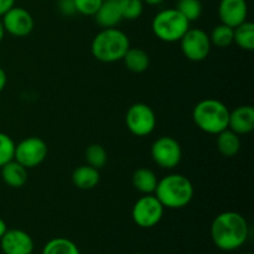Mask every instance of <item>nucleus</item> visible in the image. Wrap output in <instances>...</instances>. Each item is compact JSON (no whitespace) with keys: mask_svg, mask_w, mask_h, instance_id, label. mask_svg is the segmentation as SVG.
I'll return each mask as SVG.
<instances>
[{"mask_svg":"<svg viewBox=\"0 0 254 254\" xmlns=\"http://www.w3.org/2000/svg\"><path fill=\"white\" fill-rule=\"evenodd\" d=\"M250 233L248 223L241 213L227 211L216 216L211 225V238L220 250L231 252L246 243Z\"/></svg>","mask_w":254,"mask_h":254,"instance_id":"1","label":"nucleus"},{"mask_svg":"<svg viewBox=\"0 0 254 254\" xmlns=\"http://www.w3.org/2000/svg\"><path fill=\"white\" fill-rule=\"evenodd\" d=\"M155 196L164 208L179 210L184 208L192 201L193 185L190 179L181 174H170L158 181Z\"/></svg>","mask_w":254,"mask_h":254,"instance_id":"2","label":"nucleus"},{"mask_svg":"<svg viewBox=\"0 0 254 254\" xmlns=\"http://www.w3.org/2000/svg\"><path fill=\"white\" fill-rule=\"evenodd\" d=\"M129 47L130 41L126 32L117 27H109L102 29V31L94 36L91 44V52L98 61L103 64H113L123 60Z\"/></svg>","mask_w":254,"mask_h":254,"instance_id":"3","label":"nucleus"},{"mask_svg":"<svg viewBox=\"0 0 254 254\" xmlns=\"http://www.w3.org/2000/svg\"><path fill=\"white\" fill-rule=\"evenodd\" d=\"M192 118L200 130L217 135L228 128L230 109L221 101L207 98L196 104L192 111Z\"/></svg>","mask_w":254,"mask_h":254,"instance_id":"4","label":"nucleus"},{"mask_svg":"<svg viewBox=\"0 0 254 254\" xmlns=\"http://www.w3.org/2000/svg\"><path fill=\"white\" fill-rule=\"evenodd\" d=\"M189 29L190 21L176 7L161 10L151 21L154 35L164 42L180 41Z\"/></svg>","mask_w":254,"mask_h":254,"instance_id":"5","label":"nucleus"},{"mask_svg":"<svg viewBox=\"0 0 254 254\" xmlns=\"http://www.w3.org/2000/svg\"><path fill=\"white\" fill-rule=\"evenodd\" d=\"M47 144L39 136H29L15 145L14 159L26 169L41 165L47 158Z\"/></svg>","mask_w":254,"mask_h":254,"instance_id":"6","label":"nucleus"},{"mask_svg":"<svg viewBox=\"0 0 254 254\" xmlns=\"http://www.w3.org/2000/svg\"><path fill=\"white\" fill-rule=\"evenodd\" d=\"M126 124L133 135H149L156 127L155 112L145 103L131 104L127 111Z\"/></svg>","mask_w":254,"mask_h":254,"instance_id":"7","label":"nucleus"},{"mask_svg":"<svg viewBox=\"0 0 254 254\" xmlns=\"http://www.w3.org/2000/svg\"><path fill=\"white\" fill-rule=\"evenodd\" d=\"M164 206L155 195H144L133 206L131 217L141 228H151L158 225L164 216Z\"/></svg>","mask_w":254,"mask_h":254,"instance_id":"8","label":"nucleus"},{"mask_svg":"<svg viewBox=\"0 0 254 254\" xmlns=\"http://www.w3.org/2000/svg\"><path fill=\"white\" fill-rule=\"evenodd\" d=\"M211 46L212 44L210 36L201 29H189L180 40L184 56L192 62H200L207 59Z\"/></svg>","mask_w":254,"mask_h":254,"instance_id":"9","label":"nucleus"},{"mask_svg":"<svg viewBox=\"0 0 254 254\" xmlns=\"http://www.w3.org/2000/svg\"><path fill=\"white\" fill-rule=\"evenodd\" d=\"M150 154L156 165L163 169L176 168L183 159V149L171 136H160L153 143L150 149Z\"/></svg>","mask_w":254,"mask_h":254,"instance_id":"10","label":"nucleus"},{"mask_svg":"<svg viewBox=\"0 0 254 254\" xmlns=\"http://www.w3.org/2000/svg\"><path fill=\"white\" fill-rule=\"evenodd\" d=\"M2 25L7 34L15 37H26L34 30L35 20L30 11L21 6H12L1 16Z\"/></svg>","mask_w":254,"mask_h":254,"instance_id":"11","label":"nucleus"},{"mask_svg":"<svg viewBox=\"0 0 254 254\" xmlns=\"http://www.w3.org/2000/svg\"><path fill=\"white\" fill-rule=\"evenodd\" d=\"M0 247L4 254H31L34 241L22 230H7L0 238Z\"/></svg>","mask_w":254,"mask_h":254,"instance_id":"12","label":"nucleus"},{"mask_svg":"<svg viewBox=\"0 0 254 254\" xmlns=\"http://www.w3.org/2000/svg\"><path fill=\"white\" fill-rule=\"evenodd\" d=\"M248 4L246 0H221L218 4V17L221 24L237 27L242 22L247 21Z\"/></svg>","mask_w":254,"mask_h":254,"instance_id":"13","label":"nucleus"},{"mask_svg":"<svg viewBox=\"0 0 254 254\" xmlns=\"http://www.w3.org/2000/svg\"><path fill=\"white\" fill-rule=\"evenodd\" d=\"M228 129L238 135L250 134L254 129V108L252 106H240L230 112Z\"/></svg>","mask_w":254,"mask_h":254,"instance_id":"14","label":"nucleus"},{"mask_svg":"<svg viewBox=\"0 0 254 254\" xmlns=\"http://www.w3.org/2000/svg\"><path fill=\"white\" fill-rule=\"evenodd\" d=\"M93 16L102 29L118 26L123 20L121 6L117 0H104Z\"/></svg>","mask_w":254,"mask_h":254,"instance_id":"15","label":"nucleus"},{"mask_svg":"<svg viewBox=\"0 0 254 254\" xmlns=\"http://www.w3.org/2000/svg\"><path fill=\"white\" fill-rule=\"evenodd\" d=\"M1 179L7 186L12 189H20L26 184L29 174L27 169L22 166L21 164L17 163L15 159L1 166Z\"/></svg>","mask_w":254,"mask_h":254,"instance_id":"16","label":"nucleus"},{"mask_svg":"<svg viewBox=\"0 0 254 254\" xmlns=\"http://www.w3.org/2000/svg\"><path fill=\"white\" fill-rule=\"evenodd\" d=\"M99 180H101L99 170L92 168L88 164L78 166L72 173V183L79 190H91V189H94L99 184Z\"/></svg>","mask_w":254,"mask_h":254,"instance_id":"17","label":"nucleus"},{"mask_svg":"<svg viewBox=\"0 0 254 254\" xmlns=\"http://www.w3.org/2000/svg\"><path fill=\"white\" fill-rule=\"evenodd\" d=\"M158 181L155 173L146 168L138 169V170L134 171L133 176H131L133 186L144 195H151V193L155 192Z\"/></svg>","mask_w":254,"mask_h":254,"instance_id":"18","label":"nucleus"},{"mask_svg":"<svg viewBox=\"0 0 254 254\" xmlns=\"http://www.w3.org/2000/svg\"><path fill=\"white\" fill-rule=\"evenodd\" d=\"M217 149L226 158H233L241 149L240 135L231 129H225L217 134Z\"/></svg>","mask_w":254,"mask_h":254,"instance_id":"19","label":"nucleus"},{"mask_svg":"<svg viewBox=\"0 0 254 254\" xmlns=\"http://www.w3.org/2000/svg\"><path fill=\"white\" fill-rule=\"evenodd\" d=\"M123 61L127 68L134 73H141L146 71L150 64L149 55L139 47H129L127 54L124 55Z\"/></svg>","mask_w":254,"mask_h":254,"instance_id":"20","label":"nucleus"},{"mask_svg":"<svg viewBox=\"0 0 254 254\" xmlns=\"http://www.w3.org/2000/svg\"><path fill=\"white\" fill-rule=\"evenodd\" d=\"M233 42L245 51L254 50V24L245 21L233 29Z\"/></svg>","mask_w":254,"mask_h":254,"instance_id":"21","label":"nucleus"},{"mask_svg":"<svg viewBox=\"0 0 254 254\" xmlns=\"http://www.w3.org/2000/svg\"><path fill=\"white\" fill-rule=\"evenodd\" d=\"M42 254H81L78 247L72 241L64 237H57L45 245Z\"/></svg>","mask_w":254,"mask_h":254,"instance_id":"22","label":"nucleus"},{"mask_svg":"<svg viewBox=\"0 0 254 254\" xmlns=\"http://www.w3.org/2000/svg\"><path fill=\"white\" fill-rule=\"evenodd\" d=\"M208 36H210L211 44L215 45L218 49H226L233 44V29L225 24L217 25Z\"/></svg>","mask_w":254,"mask_h":254,"instance_id":"23","label":"nucleus"},{"mask_svg":"<svg viewBox=\"0 0 254 254\" xmlns=\"http://www.w3.org/2000/svg\"><path fill=\"white\" fill-rule=\"evenodd\" d=\"M86 160L89 166L99 170L107 164L108 154H107L106 149L101 144H91L86 149Z\"/></svg>","mask_w":254,"mask_h":254,"instance_id":"24","label":"nucleus"},{"mask_svg":"<svg viewBox=\"0 0 254 254\" xmlns=\"http://www.w3.org/2000/svg\"><path fill=\"white\" fill-rule=\"evenodd\" d=\"M119 6H121L122 16L123 20H133L139 19L144 11L143 0H118Z\"/></svg>","mask_w":254,"mask_h":254,"instance_id":"25","label":"nucleus"},{"mask_svg":"<svg viewBox=\"0 0 254 254\" xmlns=\"http://www.w3.org/2000/svg\"><path fill=\"white\" fill-rule=\"evenodd\" d=\"M176 9L190 22L198 20L202 15V4L200 0H179Z\"/></svg>","mask_w":254,"mask_h":254,"instance_id":"26","label":"nucleus"},{"mask_svg":"<svg viewBox=\"0 0 254 254\" xmlns=\"http://www.w3.org/2000/svg\"><path fill=\"white\" fill-rule=\"evenodd\" d=\"M15 145L16 144L7 134L0 131V168L14 159Z\"/></svg>","mask_w":254,"mask_h":254,"instance_id":"27","label":"nucleus"},{"mask_svg":"<svg viewBox=\"0 0 254 254\" xmlns=\"http://www.w3.org/2000/svg\"><path fill=\"white\" fill-rule=\"evenodd\" d=\"M104 0H73L76 11L84 16H93Z\"/></svg>","mask_w":254,"mask_h":254,"instance_id":"28","label":"nucleus"},{"mask_svg":"<svg viewBox=\"0 0 254 254\" xmlns=\"http://www.w3.org/2000/svg\"><path fill=\"white\" fill-rule=\"evenodd\" d=\"M57 9L64 16H72L77 14L73 0H57Z\"/></svg>","mask_w":254,"mask_h":254,"instance_id":"29","label":"nucleus"},{"mask_svg":"<svg viewBox=\"0 0 254 254\" xmlns=\"http://www.w3.org/2000/svg\"><path fill=\"white\" fill-rule=\"evenodd\" d=\"M12 6H15V0H0V17Z\"/></svg>","mask_w":254,"mask_h":254,"instance_id":"30","label":"nucleus"},{"mask_svg":"<svg viewBox=\"0 0 254 254\" xmlns=\"http://www.w3.org/2000/svg\"><path fill=\"white\" fill-rule=\"evenodd\" d=\"M6 82H7V77L6 73H5L4 69L0 67V93L4 91V88L6 87Z\"/></svg>","mask_w":254,"mask_h":254,"instance_id":"31","label":"nucleus"},{"mask_svg":"<svg viewBox=\"0 0 254 254\" xmlns=\"http://www.w3.org/2000/svg\"><path fill=\"white\" fill-rule=\"evenodd\" d=\"M7 231V226L6 223H5V221L2 220V218H0V238L4 236V233Z\"/></svg>","mask_w":254,"mask_h":254,"instance_id":"32","label":"nucleus"},{"mask_svg":"<svg viewBox=\"0 0 254 254\" xmlns=\"http://www.w3.org/2000/svg\"><path fill=\"white\" fill-rule=\"evenodd\" d=\"M163 1H164V0H143L144 4L151 5V6H155V5L161 4V2H163Z\"/></svg>","mask_w":254,"mask_h":254,"instance_id":"33","label":"nucleus"},{"mask_svg":"<svg viewBox=\"0 0 254 254\" xmlns=\"http://www.w3.org/2000/svg\"><path fill=\"white\" fill-rule=\"evenodd\" d=\"M5 29H4V25H2V21H1V19H0V42L2 41V40H4V36H5Z\"/></svg>","mask_w":254,"mask_h":254,"instance_id":"34","label":"nucleus"},{"mask_svg":"<svg viewBox=\"0 0 254 254\" xmlns=\"http://www.w3.org/2000/svg\"><path fill=\"white\" fill-rule=\"evenodd\" d=\"M133 254H144V253H139V252H138V253H133Z\"/></svg>","mask_w":254,"mask_h":254,"instance_id":"35","label":"nucleus"},{"mask_svg":"<svg viewBox=\"0 0 254 254\" xmlns=\"http://www.w3.org/2000/svg\"><path fill=\"white\" fill-rule=\"evenodd\" d=\"M245 254H253V253H245Z\"/></svg>","mask_w":254,"mask_h":254,"instance_id":"36","label":"nucleus"},{"mask_svg":"<svg viewBox=\"0 0 254 254\" xmlns=\"http://www.w3.org/2000/svg\"><path fill=\"white\" fill-rule=\"evenodd\" d=\"M117 1H118V0H117Z\"/></svg>","mask_w":254,"mask_h":254,"instance_id":"37","label":"nucleus"}]
</instances>
